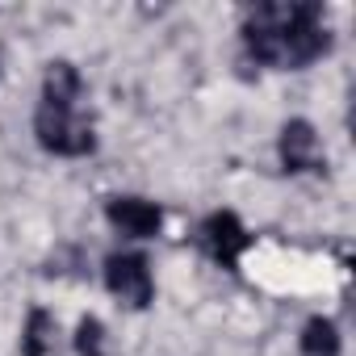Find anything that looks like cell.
<instances>
[{
  "label": "cell",
  "mask_w": 356,
  "mask_h": 356,
  "mask_svg": "<svg viewBox=\"0 0 356 356\" xmlns=\"http://www.w3.org/2000/svg\"><path fill=\"white\" fill-rule=\"evenodd\" d=\"M243 42L248 55L268 67H306L331 47L318 5H260L248 13Z\"/></svg>",
  "instance_id": "obj_1"
},
{
  "label": "cell",
  "mask_w": 356,
  "mask_h": 356,
  "mask_svg": "<svg viewBox=\"0 0 356 356\" xmlns=\"http://www.w3.org/2000/svg\"><path fill=\"white\" fill-rule=\"evenodd\" d=\"M38 143L55 155H88L92 151V122L84 118V84L72 63H51L42 80V105L34 113Z\"/></svg>",
  "instance_id": "obj_2"
},
{
  "label": "cell",
  "mask_w": 356,
  "mask_h": 356,
  "mask_svg": "<svg viewBox=\"0 0 356 356\" xmlns=\"http://www.w3.org/2000/svg\"><path fill=\"white\" fill-rule=\"evenodd\" d=\"M105 285L118 302H126L130 310H143L155 293V281H151V268H147V256L138 252H113L105 260Z\"/></svg>",
  "instance_id": "obj_3"
},
{
  "label": "cell",
  "mask_w": 356,
  "mask_h": 356,
  "mask_svg": "<svg viewBox=\"0 0 356 356\" xmlns=\"http://www.w3.org/2000/svg\"><path fill=\"white\" fill-rule=\"evenodd\" d=\"M202 243H206V252H210L222 268H235L239 256L248 252L252 235L243 231V222H239L231 210H218V214H210V218L202 222Z\"/></svg>",
  "instance_id": "obj_4"
},
{
  "label": "cell",
  "mask_w": 356,
  "mask_h": 356,
  "mask_svg": "<svg viewBox=\"0 0 356 356\" xmlns=\"http://www.w3.org/2000/svg\"><path fill=\"white\" fill-rule=\"evenodd\" d=\"M281 163L285 172H314L323 163V147L310 122H285L281 130Z\"/></svg>",
  "instance_id": "obj_5"
},
{
  "label": "cell",
  "mask_w": 356,
  "mask_h": 356,
  "mask_svg": "<svg viewBox=\"0 0 356 356\" xmlns=\"http://www.w3.org/2000/svg\"><path fill=\"white\" fill-rule=\"evenodd\" d=\"M109 222H113L122 235H130V239H151V235L159 231L163 214H159L155 202H143V197H113V202H109Z\"/></svg>",
  "instance_id": "obj_6"
},
{
  "label": "cell",
  "mask_w": 356,
  "mask_h": 356,
  "mask_svg": "<svg viewBox=\"0 0 356 356\" xmlns=\"http://www.w3.org/2000/svg\"><path fill=\"white\" fill-rule=\"evenodd\" d=\"M302 352L306 356H335L339 352V331L331 318H310L302 331Z\"/></svg>",
  "instance_id": "obj_7"
},
{
  "label": "cell",
  "mask_w": 356,
  "mask_h": 356,
  "mask_svg": "<svg viewBox=\"0 0 356 356\" xmlns=\"http://www.w3.org/2000/svg\"><path fill=\"white\" fill-rule=\"evenodd\" d=\"M26 356H47L51 348H55V323H51V314L47 310H34L30 314V327H26Z\"/></svg>",
  "instance_id": "obj_8"
},
{
  "label": "cell",
  "mask_w": 356,
  "mask_h": 356,
  "mask_svg": "<svg viewBox=\"0 0 356 356\" xmlns=\"http://www.w3.org/2000/svg\"><path fill=\"white\" fill-rule=\"evenodd\" d=\"M76 352L80 356H105V327L97 318H80V327H76Z\"/></svg>",
  "instance_id": "obj_9"
}]
</instances>
